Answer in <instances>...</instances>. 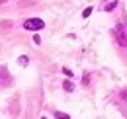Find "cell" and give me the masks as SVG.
<instances>
[{
  "label": "cell",
  "instance_id": "1",
  "mask_svg": "<svg viewBox=\"0 0 127 119\" xmlns=\"http://www.w3.org/2000/svg\"><path fill=\"white\" fill-rule=\"evenodd\" d=\"M113 37L117 39V43H119V47H123V49H127V30L121 26V24H117L115 28H113Z\"/></svg>",
  "mask_w": 127,
  "mask_h": 119
},
{
  "label": "cell",
  "instance_id": "2",
  "mask_svg": "<svg viewBox=\"0 0 127 119\" xmlns=\"http://www.w3.org/2000/svg\"><path fill=\"white\" fill-rule=\"evenodd\" d=\"M43 28H45V22L41 18H28L24 22V30H28V31H39Z\"/></svg>",
  "mask_w": 127,
  "mask_h": 119
},
{
  "label": "cell",
  "instance_id": "3",
  "mask_svg": "<svg viewBox=\"0 0 127 119\" xmlns=\"http://www.w3.org/2000/svg\"><path fill=\"white\" fill-rule=\"evenodd\" d=\"M12 84V76L8 72L6 66H0V86H10Z\"/></svg>",
  "mask_w": 127,
  "mask_h": 119
},
{
  "label": "cell",
  "instance_id": "4",
  "mask_svg": "<svg viewBox=\"0 0 127 119\" xmlns=\"http://www.w3.org/2000/svg\"><path fill=\"white\" fill-rule=\"evenodd\" d=\"M63 90L64 92H74V84H72L70 80H64L63 82Z\"/></svg>",
  "mask_w": 127,
  "mask_h": 119
},
{
  "label": "cell",
  "instance_id": "5",
  "mask_svg": "<svg viewBox=\"0 0 127 119\" xmlns=\"http://www.w3.org/2000/svg\"><path fill=\"white\" fill-rule=\"evenodd\" d=\"M53 115H55V119H70L66 113H63V111H53Z\"/></svg>",
  "mask_w": 127,
  "mask_h": 119
},
{
  "label": "cell",
  "instance_id": "6",
  "mask_svg": "<svg viewBox=\"0 0 127 119\" xmlns=\"http://www.w3.org/2000/svg\"><path fill=\"white\" fill-rule=\"evenodd\" d=\"M115 6H117V0H111L110 4H106V12H111Z\"/></svg>",
  "mask_w": 127,
  "mask_h": 119
},
{
  "label": "cell",
  "instance_id": "7",
  "mask_svg": "<svg viewBox=\"0 0 127 119\" xmlns=\"http://www.w3.org/2000/svg\"><path fill=\"white\" fill-rule=\"evenodd\" d=\"M92 10H94V8H92V6H88V8H86V10L82 12V18H88V16L92 14Z\"/></svg>",
  "mask_w": 127,
  "mask_h": 119
},
{
  "label": "cell",
  "instance_id": "8",
  "mask_svg": "<svg viewBox=\"0 0 127 119\" xmlns=\"http://www.w3.org/2000/svg\"><path fill=\"white\" fill-rule=\"evenodd\" d=\"M18 62H20L22 66H26V64L30 62V59H28V57H20V59H18Z\"/></svg>",
  "mask_w": 127,
  "mask_h": 119
},
{
  "label": "cell",
  "instance_id": "9",
  "mask_svg": "<svg viewBox=\"0 0 127 119\" xmlns=\"http://www.w3.org/2000/svg\"><path fill=\"white\" fill-rule=\"evenodd\" d=\"M82 84H84V86H88V84H90V74H84V78H82Z\"/></svg>",
  "mask_w": 127,
  "mask_h": 119
},
{
  "label": "cell",
  "instance_id": "10",
  "mask_svg": "<svg viewBox=\"0 0 127 119\" xmlns=\"http://www.w3.org/2000/svg\"><path fill=\"white\" fill-rule=\"evenodd\" d=\"M63 72H64L66 76H68V78H72V76H74V74H72V70H70V68H66V66L63 68Z\"/></svg>",
  "mask_w": 127,
  "mask_h": 119
},
{
  "label": "cell",
  "instance_id": "11",
  "mask_svg": "<svg viewBox=\"0 0 127 119\" xmlns=\"http://www.w3.org/2000/svg\"><path fill=\"white\" fill-rule=\"evenodd\" d=\"M33 41H35V43H37V45H41V37H39V35L35 33V35H33Z\"/></svg>",
  "mask_w": 127,
  "mask_h": 119
},
{
  "label": "cell",
  "instance_id": "12",
  "mask_svg": "<svg viewBox=\"0 0 127 119\" xmlns=\"http://www.w3.org/2000/svg\"><path fill=\"white\" fill-rule=\"evenodd\" d=\"M4 2H8V0H0V4H4Z\"/></svg>",
  "mask_w": 127,
  "mask_h": 119
},
{
  "label": "cell",
  "instance_id": "13",
  "mask_svg": "<svg viewBox=\"0 0 127 119\" xmlns=\"http://www.w3.org/2000/svg\"><path fill=\"white\" fill-rule=\"evenodd\" d=\"M125 24H127V18H125Z\"/></svg>",
  "mask_w": 127,
  "mask_h": 119
},
{
  "label": "cell",
  "instance_id": "14",
  "mask_svg": "<svg viewBox=\"0 0 127 119\" xmlns=\"http://www.w3.org/2000/svg\"><path fill=\"white\" fill-rule=\"evenodd\" d=\"M41 119H45V117H41Z\"/></svg>",
  "mask_w": 127,
  "mask_h": 119
}]
</instances>
